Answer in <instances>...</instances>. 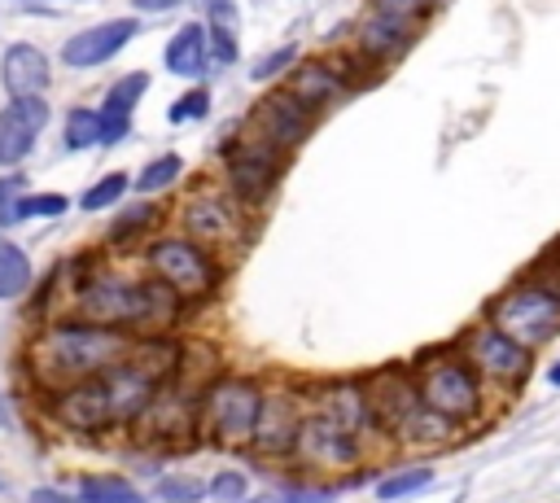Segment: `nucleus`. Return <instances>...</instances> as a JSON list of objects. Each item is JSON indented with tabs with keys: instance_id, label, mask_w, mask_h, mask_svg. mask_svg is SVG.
<instances>
[{
	"instance_id": "1",
	"label": "nucleus",
	"mask_w": 560,
	"mask_h": 503,
	"mask_svg": "<svg viewBox=\"0 0 560 503\" xmlns=\"http://www.w3.org/2000/svg\"><path fill=\"white\" fill-rule=\"evenodd\" d=\"M131 350H136V337H127L122 328H105V324H88V319L66 315L31 341L26 359H31V372L39 385L66 389L74 381H92V376L109 372Z\"/></svg>"
},
{
	"instance_id": "2",
	"label": "nucleus",
	"mask_w": 560,
	"mask_h": 503,
	"mask_svg": "<svg viewBox=\"0 0 560 503\" xmlns=\"http://www.w3.org/2000/svg\"><path fill=\"white\" fill-rule=\"evenodd\" d=\"M179 311V297L162 280H105V276H83L79 293L70 302V319L105 324V328H158Z\"/></svg>"
},
{
	"instance_id": "3",
	"label": "nucleus",
	"mask_w": 560,
	"mask_h": 503,
	"mask_svg": "<svg viewBox=\"0 0 560 503\" xmlns=\"http://www.w3.org/2000/svg\"><path fill=\"white\" fill-rule=\"evenodd\" d=\"M363 389H368L372 420H381V429L394 433L407 446H442L455 433V424L446 416H438L433 407H424V398L416 389V376L376 372L372 381H363Z\"/></svg>"
},
{
	"instance_id": "4",
	"label": "nucleus",
	"mask_w": 560,
	"mask_h": 503,
	"mask_svg": "<svg viewBox=\"0 0 560 503\" xmlns=\"http://www.w3.org/2000/svg\"><path fill=\"white\" fill-rule=\"evenodd\" d=\"M262 411V385L254 376H210L197 407V437H206L219 451H245L254 446Z\"/></svg>"
},
{
	"instance_id": "5",
	"label": "nucleus",
	"mask_w": 560,
	"mask_h": 503,
	"mask_svg": "<svg viewBox=\"0 0 560 503\" xmlns=\"http://www.w3.org/2000/svg\"><path fill=\"white\" fill-rule=\"evenodd\" d=\"M179 363V346L166 341V337H149V341H136V350L114 363L109 372H101L105 381V394H109V411H114V424L118 420H136L149 398L158 394V385L175 372Z\"/></svg>"
},
{
	"instance_id": "6",
	"label": "nucleus",
	"mask_w": 560,
	"mask_h": 503,
	"mask_svg": "<svg viewBox=\"0 0 560 503\" xmlns=\"http://www.w3.org/2000/svg\"><path fill=\"white\" fill-rule=\"evenodd\" d=\"M416 389H420L424 407H433L451 424H464V420L481 416V376L459 350L424 354L420 367H416Z\"/></svg>"
},
{
	"instance_id": "7",
	"label": "nucleus",
	"mask_w": 560,
	"mask_h": 503,
	"mask_svg": "<svg viewBox=\"0 0 560 503\" xmlns=\"http://www.w3.org/2000/svg\"><path fill=\"white\" fill-rule=\"evenodd\" d=\"M490 324L534 350L560 332V289L551 280H521L490 302Z\"/></svg>"
},
{
	"instance_id": "8",
	"label": "nucleus",
	"mask_w": 560,
	"mask_h": 503,
	"mask_svg": "<svg viewBox=\"0 0 560 503\" xmlns=\"http://www.w3.org/2000/svg\"><path fill=\"white\" fill-rule=\"evenodd\" d=\"M144 262L153 271V280H162L175 297H206L219 280V262L210 258L206 245L188 241V236H158L144 249Z\"/></svg>"
},
{
	"instance_id": "9",
	"label": "nucleus",
	"mask_w": 560,
	"mask_h": 503,
	"mask_svg": "<svg viewBox=\"0 0 560 503\" xmlns=\"http://www.w3.org/2000/svg\"><path fill=\"white\" fill-rule=\"evenodd\" d=\"M459 354L477 367L481 381H494V385H521L529 376V367H534V350L521 346L516 337H508L503 328H494L490 319L464 332Z\"/></svg>"
},
{
	"instance_id": "10",
	"label": "nucleus",
	"mask_w": 560,
	"mask_h": 503,
	"mask_svg": "<svg viewBox=\"0 0 560 503\" xmlns=\"http://www.w3.org/2000/svg\"><path fill=\"white\" fill-rule=\"evenodd\" d=\"M311 127H315V109H306L289 87H271V92L258 96L254 109H249V136L267 140V144L280 149V153L298 149V144L311 136Z\"/></svg>"
},
{
	"instance_id": "11",
	"label": "nucleus",
	"mask_w": 560,
	"mask_h": 503,
	"mask_svg": "<svg viewBox=\"0 0 560 503\" xmlns=\"http://www.w3.org/2000/svg\"><path fill=\"white\" fill-rule=\"evenodd\" d=\"M179 223H184V236L206 245V249H219V245H241L245 241V210L236 197H223V192H197L184 201L179 210Z\"/></svg>"
},
{
	"instance_id": "12",
	"label": "nucleus",
	"mask_w": 560,
	"mask_h": 503,
	"mask_svg": "<svg viewBox=\"0 0 560 503\" xmlns=\"http://www.w3.org/2000/svg\"><path fill=\"white\" fill-rule=\"evenodd\" d=\"M280 149H271L267 140L258 136H245L241 149L228 153V184H232V197L241 206H262L271 197V188L280 184Z\"/></svg>"
},
{
	"instance_id": "13",
	"label": "nucleus",
	"mask_w": 560,
	"mask_h": 503,
	"mask_svg": "<svg viewBox=\"0 0 560 503\" xmlns=\"http://www.w3.org/2000/svg\"><path fill=\"white\" fill-rule=\"evenodd\" d=\"M293 455L311 468V472H324V477H337V472H350L359 464V437L332 429L328 420L319 416H302V429H298V442H293Z\"/></svg>"
},
{
	"instance_id": "14",
	"label": "nucleus",
	"mask_w": 560,
	"mask_h": 503,
	"mask_svg": "<svg viewBox=\"0 0 560 503\" xmlns=\"http://www.w3.org/2000/svg\"><path fill=\"white\" fill-rule=\"evenodd\" d=\"M52 416L74 429V433H101L114 424V411H109V394H105V381L92 376V381H74L66 389H52L48 398Z\"/></svg>"
},
{
	"instance_id": "15",
	"label": "nucleus",
	"mask_w": 560,
	"mask_h": 503,
	"mask_svg": "<svg viewBox=\"0 0 560 503\" xmlns=\"http://www.w3.org/2000/svg\"><path fill=\"white\" fill-rule=\"evenodd\" d=\"M302 398L293 389H262V411H258V429H254V451L258 455H293L298 429H302Z\"/></svg>"
},
{
	"instance_id": "16",
	"label": "nucleus",
	"mask_w": 560,
	"mask_h": 503,
	"mask_svg": "<svg viewBox=\"0 0 560 503\" xmlns=\"http://www.w3.org/2000/svg\"><path fill=\"white\" fill-rule=\"evenodd\" d=\"M311 416L328 420L332 429L359 437L372 424V407H368V389L359 381H324L311 389Z\"/></svg>"
},
{
	"instance_id": "17",
	"label": "nucleus",
	"mask_w": 560,
	"mask_h": 503,
	"mask_svg": "<svg viewBox=\"0 0 560 503\" xmlns=\"http://www.w3.org/2000/svg\"><path fill=\"white\" fill-rule=\"evenodd\" d=\"M44 122H48L44 96H9V105L0 109V166L22 162L35 149Z\"/></svg>"
},
{
	"instance_id": "18",
	"label": "nucleus",
	"mask_w": 560,
	"mask_h": 503,
	"mask_svg": "<svg viewBox=\"0 0 560 503\" xmlns=\"http://www.w3.org/2000/svg\"><path fill=\"white\" fill-rule=\"evenodd\" d=\"M131 35H136V22H131V17H105V22H96V26L74 31V35L61 44V61L74 66V70H92V66L118 57L122 44H131Z\"/></svg>"
},
{
	"instance_id": "19",
	"label": "nucleus",
	"mask_w": 560,
	"mask_h": 503,
	"mask_svg": "<svg viewBox=\"0 0 560 503\" xmlns=\"http://www.w3.org/2000/svg\"><path fill=\"white\" fill-rule=\"evenodd\" d=\"M346 70L337 66V57H315V61H298L293 66V74H289V92L306 105V109H324V105H332V101H341L346 96Z\"/></svg>"
},
{
	"instance_id": "20",
	"label": "nucleus",
	"mask_w": 560,
	"mask_h": 503,
	"mask_svg": "<svg viewBox=\"0 0 560 503\" xmlns=\"http://www.w3.org/2000/svg\"><path fill=\"white\" fill-rule=\"evenodd\" d=\"M407 44H411V22H402V17H389V13H376V9H372V13L354 26V48H359V57L372 61V66L398 61V57L407 52Z\"/></svg>"
},
{
	"instance_id": "21",
	"label": "nucleus",
	"mask_w": 560,
	"mask_h": 503,
	"mask_svg": "<svg viewBox=\"0 0 560 503\" xmlns=\"http://www.w3.org/2000/svg\"><path fill=\"white\" fill-rule=\"evenodd\" d=\"M52 79V66L44 57V48L35 44H9L0 57V83L9 96H44Z\"/></svg>"
},
{
	"instance_id": "22",
	"label": "nucleus",
	"mask_w": 560,
	"mask_h": 503,
	"mask_svg": "<svg viewBox=\"0 0 560 503\" xmlns=\"http://www.w3.org/2000/svg\"><path fill=\"white\" fill-rule=\"evenodd\" d=\"M210 66V48H206V26L201 22H184L171 39H166V70L179 79H201Z\"/></svg>"
},
{
	"instance_id": "23",
	"label": "nucleus",
	"mask_w": 560,
	"mask_h": 503,
	"mask_svg": "<svg viewBox=\"0 0 560 503\" xmlns=\"http://www.w3.org/2000/svg\"><path fill=\"white\" fill-rule=\"evenodd\" d=\"M206 48H210V61H236V0H206Z\"/></svg>"
},
{
	"instance_id": "24",
	"label": "nucleus",
	"mask_w": 560,
	"mask_h": 503,
	"mask_svg": "<svg viewBox=\"0 0 560 503\" xmlns=\"http://www.w3.org/2000/svg\"><path fill=\"white\" fill-rule=\"evenodd\" d=\"M31 289V258L9 241L0 236V297H22Z\"/></svg>"
},
{
	"instance_id": "25",
	"label": "nucleus",
	"mask_w": 560,
	"mask_h": 503,
	"mask_svg": "<svg viewBox=\"0 0 560 503\" xmlns=\"http://www.w3.org/2000/svg\"><path fill=\"white\" fill-rule=\"evenodd\" d=\"M144 87H149V74H144V70H131V74L114 79V83H109V92H105L101 114H109V118H131V109L140 105Z\"/></svg>"
},
{
	"instance_id": "26",
	"label": "nucleus",
	"mask_w": 560,
	"mask_h": 503,
	"mask_svg": "<svg viewBox=\"0 0 560 503\" xmlns=\"http://www.w3.org/2000/svg\"><path fill=\"white\" fill-rule=\"evenodd\" d=\"M153 223H158V206H153V201H136V206H127V210L109 223V241H114V245H131V241L149 236Z\"/></svg>"
},
{
	"instance_id": "27",
	"label": "nucleus",
	"mask_w": 560,
	"mask_h": 503,
	"mask_svg": "<svg viewBox=\"0 0 560 503\" xmlns=\"http://www.w3.org/2000/svg\"><path fill=\"white\" fill-rule=\"evenodd\" d=\"M101 144V109H88V105H74L66 114V149H92Z\"/></svg>"
},
{
	"instance_id": "28",
	"label": "nucleus",
	"mask_w": 560,
	"mask_h": 503,
	"mask_svg": "<svg viewBox=\"0 0 560 503\" xmlns=\"http://www.w3.org/2000/svg\"><path fill=\"white\" fill-rule=\"evenodd\" d=\"M179 175H184V157H179V153H158L149 166H140L136 192H162V188H171Z\"/></svg>"
},
{
	"instance_id": "29",
	"label": "nucleus",
	"mask_w": 560,
	"mask_h": 503,
	"mask_svg": "<svg viewBox=\"0 0 560 503\" xmlns=\"http://www.w3.org/2000/svg\"><path fill=\"white\" fill-rule=\"evenodd\" d=\"M83 499L88 503H144L140 490L127 477H83Z\"/></svg>"
},
{
	"instance_id": "30",
	"label": "nucleus",
	"mask_w": 560,
	"mask_h": 503,
	"mask_svg": "<svg viewBox=\"0 0 560 503\" xmlns=\"http://www.w3.org/2000/svg\"><path fill=\"white\" fill-rule=\"evenodd\" d=\"M429 481H433V468H402V472L376 481V494L381 499H407V494H420Z\"/></svg>"
},
{
	"instance_id": "31",
	"label": "nucleus",
	"mask_w": 560,
	"mask_h": 503,
	"mask_svg": "<svg viewBox=\"0 0 560 503\" xmlns=\"http://www.w3.org/2000/svg\"><path fill=\"white\" fill-rule=\"evenodd\" d=\"M127 184H131V179H127L122 171H109L105 179H96V184L79 197V206H83V210H105V206H114V201L127 192Z\"/></svg>"
},
{
	"instance_id": "32",
	"label": "nucleus",
	"mask_w": 560,
	"mask_h": 503,
	"mask_svg": "<svg viewBox=\"0 0 560 503\" xmlns=\"http://www.w3.org/2000/svg\"><path fill=\"white\" fill-rule=\"evenodd\" d=\"M158 494L166 503H197V499L210 494V481H201V477H162L158 481Z\"/></svg>"
},
{
	"instance_id": "33",
	"label": "nucleus",
	"mask_w": 560,
	"mask_h": 503,
	"mask_svg": "<svg viewBox=\"0 0 560 503\" xmlns=\"http://www.w3.org/2000/svg\"><path fill=\"white\" fill-rule=\"evenodd\" d=\"M22 223V175H0V232Z\"/></svg>"
},
{
	"instance_id": "34",
	"label": "nucleus",
	"mask_w": 560,
	"mask_h": 503,
	"mask_svg": "<svg viewBox=\"0 0 560 503\" xmlns=\"http://www.w3.org/2000/svg\"><path fill=\"white\" fill-rule=\"evenodd\" d=\"M70 197L61 192H22V219H52V214H66Z\"/></svg>"
},
{
	"instance_id": "35",
	"label": "nucleus",
	"mask_w": 560,
	"mask_h": 503,
	"mask_svg": "<svg viewBox=\"0 0 560 503\" xmlns=\"http://www.w3.org/2000/svg\"><path fill=\"white\" fill-rule=\"evenodd\" d=\"M433 4L438 0H372V9L376 13H389V17H402V22H420V17H429L433 13Z\"/></svg>"
},
{
	"instance_id": "36",
	"label": "nucleus",
	"mask_w": 560,
	"mask_h": 503,
	"mask_svg": "<svg viewBox=\"0 0 560 503\" xmlns=\"http://www.w3.org/2000/svg\"><path fill=\"white\" fill-rule=\"evenodd\" d=\"M206 109H210V92H206V87H192V92H184V96L166 109V118H171V122H188V118H201Z\"/></svg>"
},
{
	"instance_id": "37",
	"label": "nucleus",
	"mask_w": 560,
	"mask_h": 503,
	"mask_svg": "<svg viewBox=\"0 0 560 503\" xmlns=\"http://www.w3.org/2000/svg\"><path fill=\"white\" fill-rule=\"evenodd\" d=\"M332 499V490H267V494H258V499H249V503H328Z\"/></svg>"
},
{
	"instance_id": "38",
	"label": "nucleus",
	"mask_w": 560,
	"mask_h": 503,
	"mask_svg": "<svg viewBox=\"0 0 560 503\" xmlns=\"http://www.w3.org/2000/svg\"><path fill=\"white\" fill-rule=\"evenodd\" d=\"M293 61H298V48H293V44H284V48H271V52H267L249 74H254V79H271V74H280V70H289Z\"/></svg>"
},
{
	"instance_id": "39",
	"label": "nucleus",
	"mask_w": 560,
	"mask_h": 503,
	"mask_svg": "<svg viewBox=\"0 0 560 503\" xmlns=\"http://www.w3.org/2000/svg\"><path fill=\"white\" fill-rule=\"evenodd\" d=\"M210 494L223 503H245V477L241 472H219L210 477Z\"/></svg>"
},
{
	"instance_id": "40",
	"label": "nucleus",
	"mask_w": 560,
	"mask_h": 503,
	"mask_svg": "<svg viewBox=\"0 0 560 503\" xmlns=\"http://www.w3.org/2000/svg\"><path fill=\"white\" fill-rule=\"evenodd\" d=\"M31 503H88V499H70V494H61V490H35Z\"/></svg>"
},
{
	"instance_id": "41",
	"label": "nucleus",
	"mask_w": 560,
	"mask_h": 503,
	"mask_svg": "<svg viewBox=\"0 0 560 503\" xmlns=\"http://www.w3.org/2000/svg\"><path fill=\"white\" fill-rule=\"evenodd\" d=\"M179 0H131V9H140V13H162V9H175Z\"/></svg>"
},
{
	"instance_id": "42",
	"label": "nucleus",
	"mask_w": 560,
	"mask_h": 503,
	"mask_svg": "<svg viewBox=\"0 0 560 503\" xmlns=\"http://www.w3.org/2000/svg\"><path fill=\"white\" fill-rule=\"evenodd\" d=\"M547 381H551V385H560V363H551V372H547Z\"/></svg>"
}]
</instances>
